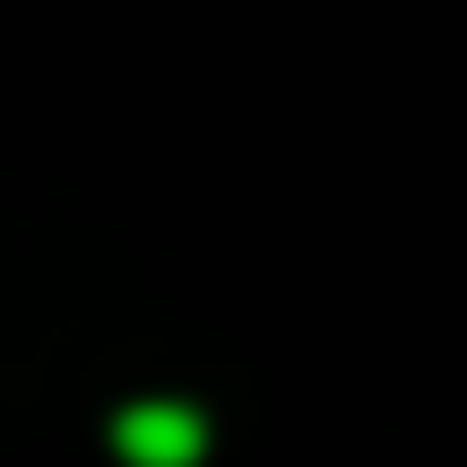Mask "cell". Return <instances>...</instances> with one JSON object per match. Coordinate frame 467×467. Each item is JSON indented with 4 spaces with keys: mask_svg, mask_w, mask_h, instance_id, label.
Masks as SVG:
<instances>
[{
    "mask_svg": "<svg viewBox=\"0 0 467 467\" xmlns=\"http://www.w3.org/2000/svg\"><path fill=\"white\" fill-rule=\"evenodd\" d=\"M113 451L121 467H200L208 459V416L182 399H148L113 416Z\"/></svg>",
    "mask_w": 467,
    "mask_h": 467,
    "instance_id": "6da1fadb",
    "label": "cell"
}]
</instances>
